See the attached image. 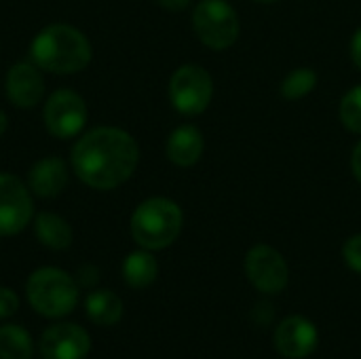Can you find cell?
Wrapping results in <instances>:
<instances>
[{
    "label": "cell",
    "instance_id": "obj_1",
    "mask_svg": "<svg viewBox=\"0 0 361 359\" xmlns=\"http://www.w3.org/2000/svg\"><path fill=\"white\" fill-rule=\"evenodd\" d=\"M140 148L135 140L116 127H97L85 133L72 148L76 176L95 190H112L135 171Z\"/></svg>",
    "mask_w": 361,
    "mask_h": 359
},
{
    "label": "cell",
    "instance_id": "obj_2",
    "mask_svg": "<svg viewBox=\"0 0 361 359\" xmlns=\"http://www.w3.org/2000/svg\"><path fill=\"white\" fill-rule=\"evenodd\" d=\"M32 63L53 74H76L91 61L87 36L66 23H53L36 34L30 44Z\"/></svg>",
    "mask_w": 361,
    "mask_h": 359
},
{
    "label": "cell",
    "instance_id": "obj_3",
    "mask_svg": "<svg viewBox=\"0 0 361 359\" xmlns=\"http://www.w3.org/2000/svg\"><path fill=\"white\" fill-rule=\"evenodd\" d=\"M182 224L184 216L176 201L152 197L135 207L131 216V235L144 250H165L178 239Z\"/></svg>",
    "mask_w": 361,
    "mask_h": 359
},
{
    "label": "cell",
    "instance_id": "obj_4",
    "mask_svg": "<svg viewBox=\"0 0 361 359\" xmlns=\"http://www.w3.org/2000/svg\"><path fill=\"white\" fill-rule=\"evenodd\" d=\"M30 307L49 320H59L78 305V284L61 269L44 267L30 275L25 284Z\"/></svg>",
    "mask_w": 361,
    "mask_h": 359
},
{
    "label": "cell",
    "instance_id": "obj_5",
    "mask_svg": "<svg viewBox=\"0 0 361 359\" xmlns=\"http://www.w3.org/2000/svg\"><path fill=\"white\" fill-rule=\"evenodd\" d=\"M192 28L199 40L214 49L224 51L239 38V15L226 0H201L192 11Z\"/></svg>",
    "mask_w": 361,
    "mask_h": 359
},
{
    "label": "cell",
    "instance_id": "obj_6",
    "mask_svg": "<svg viewBox=\"0 0 361 359\" xmlns=\"http://www.w3.org/2000/svg\"><path fill=\"white\" fill-rule=\"evenodd\" d=\"M214 97V78L199 63L180 66L169 80V99L180 114L195 116L207 110Z\"/></svg>",
    "mask_w": 361,
    "mask_h": 359
},
{
    "label": "cell",
    "instance_id": "obj_7",
    "mask_svg": "<svg viewBox=\"0 0 361 359\" xmlns=\"http://www.w3.org/2000/svg\"><path fill=\"white\" fill-rule=\"evenodd\" d=\"M42 118H44L49 133H53L55 138L59 140L74 138L82 131L87 123L85 99L70 89H59L47 99Z\"/></svg>",
    "mask_w": 361,
    "mask_h": 359
},
{
    "label": "cell",
    "instance_id": "obj_8",
    "mask_svg": "<svg viewBox=\"0 0 361 359\" xmlns=\"http://www.w3.org/2000/svg\"><path fill=\"white\" fill-rule=\"evenodd\" d=\"M245 273L252 286L262 294H279L290 281V269L283 256L271 245H254L245 256Z\"/></svg>",
    "mask_w": 361,
    "mask_h": 359
},
{
    "label": "cell",
    "instance_id": "obj_9",
    "mask_svg": "<svg viewBox=\"0 0 361 359\" xmlns=\"http://www.w3.org/2000/svg\"><path fill=\"white\" fill-rule=\"evenodd\" d=\"M32 220V199L21 180L0 174V237L21 233Z\"/></svg>",
    "mask_w": 361,
    "mask_h": 359
},
{
    "label": "cell",
    "instance_id": "obj_10",
    "mask_svg": "<svg viewBox=\"0 0 361 359\" xmlns=\"http://www.w3.org/2000/svg\"><path fill=\"white\" fill-rule=\"evenodd\" d=\"M42 359H85L91 351L89 334L76 324H55L40 336Z\"/></svg>",
    "mask_w": 361,
    "mask_h": 359
},
{
    "label": "cell",
    "instance_id": "obj_11",
    "mask_svg": "<svg viewBox=\"0 0 361 359\" xmlns=\"http://www.w3.org/2000/svg\"><path fill=\"white\" fill-rule=\"evenodd\" d=\"M273 343H275V349L283 358L302 359L315 351L319 336H317L315 324H311L309 320L300 315H292V317H286L277 326Z\"/></svg>",
    "mask_w": 361,
    "mask_h": 359
},
{
    "label": "cell",
    "instance_id": "obj_12",
    "mask_svg": "<svg viewBox=\"0 0 361 359\" xmlns=\"http://www.w3.org/2000/svg\"><path fill=\"white\" fill-rule=\"evenodd\" d=\"M6 95L17 108H32L44 95V80L38 66L21 61L6 74Z\"/></svg>",
    "mask_w": 361,
    "mask_h": 359
},
{
    "label": "cell",
    "instance_id": "obj_13",
    "mask_svg": "<svg viewBox=\"0 0 361 359\" xmlns=\"http://www.w3.org/2000/svg\"><path fill=\"white\" fill-rule=\"evenodd\" d=\"M27 184L32 188V193L40 199H53L57 197L66 184H68V171H66V163L57 157H47L40 159L27 176Z\"/></svg>",
    "mask_w": 361,
    "mask_h": 359
},
{
    "label": "cell",
    "instance_id": "obj_14",
    "mask_svg": "<svg viewBox=\"0 0 361 359\" xmlns=\"http://www.w3.org/2000/svg\"><path fill=\"white\" fill-rule=\"evenodd\" d=\"M205 148V140L203 133L195 127V125H182L178 129L171 131V135L167 138V159L178 165V167H190L195 165Z\"/></svg>",
    "mask_w": 361,
    "mask_h": 359
},
{
    "label": "cell",
    "instance_id": "obj_15",
    "mask_svg": "<svg viewBox=\"0 0 361 359\" xmlns=\"http://www.w3.org/2000/svg\"><path fill=\"white\" fill-rule=\"evenodd\" d=\"M159 275V262L150 250L131 252L123 262V279L133 290H144L154 284Z\"/></svg>",
    "mask_w": 361,
    "mask_h": 359
},
{
    "label": "cell",
    "instance_id": "obj_16",
    "mask_svg": "<svg viewBox=\"0 0 361 359\" xmlns=\"http://www.w3.org/2000/svg\"><path fill=\"white\" fill-rule=\"evenodd\" d=\"M87 317L97 326H114L123 317V303L121 298L110 290H97L91 292L85 300Z\"/></svg>",
    "mask_w": 361,
    "mask_h": 359
},
{
    "label": "cell",
    "instance_id": "obj_17",
    "mask_svg": "<svg viewBox=\"0 0 361 359\" xmlns=\"http://www.w3.org/2000/svg\"><path fill=\"white\" fill-rule=\"evenodd\" d=\"M34 231L38 241L51 250H66L72 243V229L57 214H40L34 222Z\"/></svg>",
    "mask_w": 361,
    "mask_h": 359
},
{
    "label": "cell",
    "instance_id": "obj_18",
    "mask_svg": "<svg viewBox=\"0 0 361 359\" xmlns=\"http://www.w3.org/2000/svg\"><path fill=\"white\" fill-rule=\"evenodd\" d=\"M34 343L23 326L6 324L0 328V359H32Z\"/></svg>",
    "mask_w": 361,
    "mask_h": 359
},
{
    "label": "cell",
    "instance_id": "obj_19",
    "mask_svg": "<svg viewBox=\"0 0 361 359\" xmlns=\"http://www.w3.org/2000/svg\"><path fill=\"white\" fill-rule=\"evenodd\" d=\"M317 87V74L311 68H296L281 80V95L290 102L307 97Z\"/></svg>",
    "mask_w": 361,
    "mask_h": 359
},
{
    "label": "cell",
    "instance_id": "obj_20",
    "mask_svg": "<svg viewBox=\"0 0 361 359\" xmlns=\"http://www.w3.org/2000/svg\"><path fill=\"white\" fill-rule=\"evenodd\" d=\"M338 116H341V123L349 131L361 135V85H355L343 95Z\"/></svg>",
    "mask_w": 361,
    "mask_h": 359
},
{
    "label": "cell",
    "instance_id": "obj_21",
    "mask_svg": "<svg viewBox=\"0 0 361 359\" xmlns=\"http://www.w3.org/2000/svg\"><path fill=\"white\" fill-rule=\"evenodd\" d=\"M343 258L351 271L361 275V233L347 239V243L343 245Z\"/></svg>",
    "mask_w": 361,
    "mask_h": 359
},
{
    "label": "cell",
    "instance_id": "obj_22",
    "mask_svg": "<svg viewBox=\"0 0 361 359\" xmlns=\"http://www.w3.org/2000/svg\"><path fill=\"white\" fill-rule=\"evenodd\" d=\"M19 309V298L13 290L0 288V320H8Z\"/></svg>",
    "mask_w": 361,
    "mask_h": 359
},
{
    "label": "cell",
    "instance_id": "obj_23",
    "mask_svg": "<svg viewBox=\"0 0 361 359\" xmlns=\"http://www.w3.org/2000/svg\"><path fill=\"white\" fill-rule=\"evenodd\" d=\"M99 281V269L93 267V264H82L78 269V275H76V284L82 286V288H93L95 284Z\"/></svg>",
    "mask_w": 361,
    "mask_h": 359
},
{
    "label": "cell",
    "instance_id": "obj_24",
    "mask_svg": "<svg viewBox=\"0 0 361 359\" xmlns=\"http://www.w3.org/2000/svg\"><path fill=\"white\" fill-rule=\"evenodd\" d=\"M351 59H353V63L361 70V28L355 30V34L351 38Z\"/></svg>",
    "mask_w": 361,
    "mask_h": 359
},
{
    "label": "cell",
    "instance_id": "obj_25",
    "mask_svg": "<svg viewBox=\"0 0 361 359\" xmlns=\"http://www.w3.org/2000/svg\"><path fill=\"white\" fill-rule=\"evenodd\" d=\"M351 169H353L355 180L361 184V140L355 144V148H353V154H351Z\"/></svg>",
    "mask_w": 361,
    "mask_h": 359
},
{
    "label": "cell",
    "instance_id": "obj_26",
    "mask_svg": "<svg viewBox=\"0 0 361 359\" xmlns=\"http://www.w3.org/2000/svg\"><path fill=\"white\" fill-rule=\"evenodd\" d=\"M157 4L167 11H184L190 4V0H157Z\"/></svg>",
    "mask_w": 361,
    "mask_h": 359
},
{
    "label": "cell",
    "instance_id": "obj_27",
    "mask_svg": "<svg viewBox=\"0 0 361 359\" xmlns=\"http://www.w3.org/2000/svg\"><path fill=\"white\" fill-rule=\"evenodd\" d=\"M6 125H8V121H6V114H4V112L0 110V135H2L4 131H6Z\"/></svg>",
    "mask_w": 361,
    "mask_h": 359
},
{
    "label": "cell",
    "instance_id": "obj_28",
    "mask_svg": "<svg viewBox=\"0 0 361 359\" xmlns=\"http://www.w3.org/2000/svg\"><path fill=\"white\" fill-rule=\"evenodd\" d=\"M254 2H262V4H271V2H277V0H254Z\"/></svg>",
    "mask_w": 361,
    "mask_h": 359
}]
</instances>
